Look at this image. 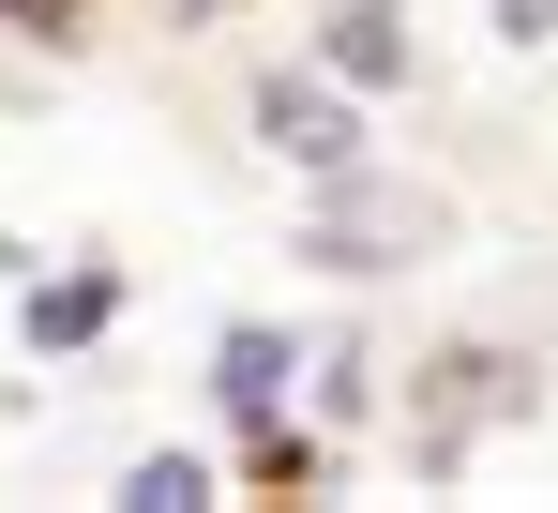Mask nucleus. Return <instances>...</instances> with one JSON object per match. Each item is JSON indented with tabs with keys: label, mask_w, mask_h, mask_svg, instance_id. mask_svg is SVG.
<instances>
[{
	"label": "nucleus",
	"mask_w": 558,
	"mask_h": 513,
	"mask_svg": "<svg viewBox=\"0 0 558 513\" xmlns=\"http://www.w3.org/2000/svg\"><path fill=\"white\" fill-rule=\"evenodd\" d=\"M106 318H121V272H46V287L15 302V333H31V347H92Z\"/></svg>",
	"instance_id": "nucleus-5"
},
{
	"label": "nucleus",
	"mask_w": 558,
	"mask_h": 513,
	"mask_svg": "<svg viewBox=\"0 0 558 513\" xmlns=\"http://www.w3.org/2000/svg\"><path fill=\"white\" fill-rule=\"evenodd\" d=\"M287 378H302V347H287L272 318H242V333L211 347V408H227L242 438H257V423H287Z\"/></svg>",
	"instance_id": "nucleus-4"
},
{
	"label": "nucleus",
	"mask_w": 558,
	"mask_h": 513,
	"mask_svg": "<svg viewBox=\"0 0 558 513\" xmlns=\"http://www.w3.org/2000/svg\"><path fill=\"white\" fill-rule=\"evenodd\" d=\"M392 242H438V196H392V181H363V167L317 181V227H302L317 272H392Z\"/></svg>",
	"instance_id": "nucleus-2"
},
{
	"label": "nucleus",
	"mask_w": 558,
	"mask_h": 513,
	"mask_svg": "<svg viewBox=\"0 0 558 513\" xmlns=\"http://www.w3.org/2000/svg\"><path fill=\"white\" fill-rule=\"evenodd\" d=\"M257 152L272 167H302V181H332V167H363V91L348 76H257Z\"/></svg>",
	"instance_id": "nucleus-1"
},
{
	"label": "nucleus",
	"mask_w": 558,
	"mask_h": 513,
	"mask_svg": "<svg viewBox=\"0 0 558 513\" xmlns=\"http://www.w3.org/2000/svg\"><path fill=\"white\" fill-rule=\"evenodd\" d=\"M121 499H136V513H196V499H211V453H136Z\"/></svg>",
	"instance_id": "nucleus-6"
},
{
	"label": "nucleus",
	"mask_w": 558,
	"mask_h": 513,
	"mask_svg": "<svg viewBox=\"0 0 558 513\" xmlns=\"http://www.w3.org/2000/svg\"><path fill=\"white\" fill-rule=\"evenodd\" d=\"M498 46H558V0H498Z\"/></svg>",
	"instance_id": "nucleus-8"
},
{
	"label": "nucleus",
	"mask_w": 558,
	"mask_h": 513,
	"mask_svg": "<svg viewBox=\"0 0 558 513\" xmlns=\"http://www.w3.org/2000/svg\"><path fill=\"white\" fill-rule=\"evenodd\" d=\"M317 408H332V423H363V408H377V362H363V347H332V362H317Z\"/></svg>",
	"instance_id": "nucleus-7"
},
{
	"label": "nucleus",
	"mask_w": 558,
	"mask_h": 513,
	"mask_svg": "<svg viewBox=\"0 0 558 513\" xmlns=\"http://www.w3.org/2000/svg\"><path fill=\"white\" fill-rule=\"evenodd\" d=\"M317 76H348V91H408V76H423V31H408L392 0H317Z\"/></svg>",
	"instance_id": "nucleus-3"
}]
</instances>
